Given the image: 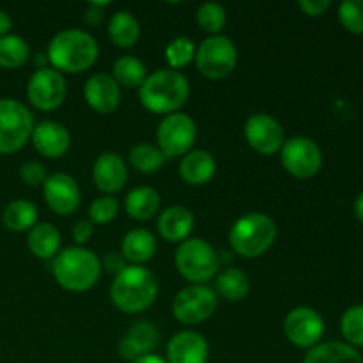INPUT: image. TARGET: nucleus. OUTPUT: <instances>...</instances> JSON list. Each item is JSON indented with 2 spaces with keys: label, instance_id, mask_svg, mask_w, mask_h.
Listing matches in <instances>:
<instances>
[{
  "label": "nucleus",
  "instance_id": "nucleus-1",
  "mask_svg": "<svg viewBox=\"0 0 363 363\" xmlns=\"http://www.w3.org/2000/svg\"><path fill=\"white\" fill-rule=\"evenodd\" d=\"M99 46L89 32L67 28L53 35L48 45V62L59 73H82L98 60Z\"/></svg>",
  "mask_w": 363,
  "mask_h": 363
},
{
  "label": "nucleus",
  "instance_id": "nucleus-2",
  "mask_svg": "<svg viewBox=\"0 0 363 363\" xmlns=\"http://www.w3.org/2000/svg\"><path fill=\"white\" fill-rule=\"evenodd\" d=\"M158 296V279L144 266H126L110 287L112 303L126 314L144 312Z\"/></svg>",
  "mask_w": 363,
  "mask_h": 363
},
{
  "label": "nucleus",
  "instance_id": "nucleus-3",
  "mask_svg": "<svg viewBox=\"0 0 363 363\" xmlns=\"http://www.w3.org/2000/svg\"><path fill=\"white\" fill-rule=\"evenodd\" d=\"M190 94V85L186 77L174 69H158L142 84L140 101L145 110L152 113L170 116L176 113Z\"/></svg>",
  "mask_w": 363,
  "mask_h": 363
},
{
  "label": "nucleus",
  "instance_id": "nucleus-4",
  "mask_svg": "<svg viewBox=\"0 0 363 363\" xmlns=\"http://www.w3.org/2000/svg\"><path fill=\"white\" fill-rule=\"evenodd\" d=\"M101 275V262L84 247H71L53 259V277L62 289L84 293L96 286Z\"/></svg>",
  "mask_w": 363,
  "mask_h": 363
},
{
  "label": "nucleus",
  "instance_id": "nucleus-5",
  "mask_svg": "<svg viewBox=\"0 0 363 363\" xmlns=\"http://www.w3.org/2000/svg\"><path fill=\"white\" fill-rule=\"evenodd\" d=\"M277 238V225L268 215L248 213L236 220L229 233V243L245 259L261 257L272 248Z\"/></svg>",
  "mask_w": 363,
  "mask_h": 363
},
{
  "label": "nucleus",
  "instance_id": "nucleus-6",
  "mask_svg": "<svg viewBox=\"0 0 363 363\" xmlns=\"http://www.w3.org/2000/svg\"><path fill=\"white\" fill-rule=\"evenodd\" d=\"M176 268L183 279L201 286L218 272V252L201 238H188L176 250Z\"/></svg>",
  "mask_w": 363,
  "mask_h": 363
},
{
  "label": "nucleus",
  "instance_id": "nucleus-7",
  "mask_svg": "<svg viewBox=\"0 0 363 363\" xmlns=\"http://www.w3.org/2000/svg\"><path fill=\"white\" fill-rule=\"evenodd\" d=\"M34 131V117L23 103L0 99V155L18 152Z\"/></svg>",
  "mask_w": 363,
  "mask_h": 363
},
{
  "label": "nucleus",
  "instance_id": "nucleus-8",
  "mask_svg": "<svg viewBox=\"0 0 363 363\" xmlns=\"http://www.w3.org/2000/svg\"><path fill=\"white\" fill-rule=\"evenodd\" d=\"M195 64L201 74L211 80L229 77L238 64V50L227 35H209L195 50Z\"/></svg>",
  "mask_w": 363,
  "mask_h": 363
},
{
  "label": "nucleus",
  "instance_id": "nucleus-9",
  "mask_svg": "<svg viewBox=\"0 0 363 363\" xmlns=\"http://www.w3.org/2000/svg\"><path fill=\"white\" fill-rule=\"evenodd\" d=\"M197 138V126L186 113H170L163 117L156 131L158 149L165 158H177L191 151Z\"/></svg>",
  "mask_w": 363,
  "mask_h": 363
},
{
  "label": "nucleus",
  "instance_id": "nucleus-10",
  "mask_svg": "<svg viewBox=\"0 0 363 363\" xmlns=\"http://www.w3.org/2000/svg\"><path fill=\"white\" fill-rule=\"evenodd\" d=\"M280 160L287 172L298 179L314 177L323 167L321 149L307 137H293L284 142Z\"/></svg>",
  "mask_w": 363,
  "mask_h": 363
},
{
  "label": "nucleus",
  "instance_id": "nucleus-11",
  "mask_svg": "<svg viewBox=\"0 0 363 363\" xmlns=\"http://www.w3.org/2000/svg\"><path fill=\"white\" fill-rule=\"evenodd\" d=\"M67 94V85L62 73L53 67H39L27 84V98L43 112L59 108Z\"/></svg>",
  "mask_w": 363,
  "mask_h": 363
},
{
  "label": "nucleus",
  "instance_id": "nucleus-12",
  "mask_svg": "<svg viewBox=\"0 0 363 363\" xmlns=\"http://www.w3.org/2000/svg\"><path fill=\"white\" fill-rule=\"evenodd\" d=\"M216 308V296L209 287L191 286L184 287L176 294L172 301L174 318L183 325H199L211 318Z\"/></svg>",
  "mask_w": 363,
  "mask_h": 363
},
{
  "label": "nucleus",
  "instance_id": "nucleus-13",
  "mask_svg": "<svg viewBox=\"0 0 363 363\" xmlns=\"http://www.w3.org/2000/svg\"><path fill=\"white\" fill-rule=\"evenodd\" d=\"M284 332L291 344L301 350H312L319 344L325 333V321L311 307H296L287 314Z\"/></svg>",
  "mask_w": 363,
  "mask_h": 363
},
{
  "label": "nucleus",
  "instance_id": "nucleus-14",
  "mask_svg": "<svg viewBox=\"0 0 363 363\" xmlns=\"http://www.w3.org/2000/svg\"><path fill=\"white\" fill-rule=\"evenodd\" d=\"M245 138L259 155H275L284 145V130L268 113H254L245 123Z\"/></svg>",
  "mask_w": 363,
  "mask_h": 363
},
{
  "label": "nucleus",
  "instance_id": "nucleus-15",
  "mask_svg": "<svg viewBox=\"0 0 363 363\" xmlns=\"http://www.w3.org/2000/svg\"><path fill=\"white\" fill-rule=\"evenodd\" d=\"M43 195L48 208L57 215H73L82 199L77 181L62 172L48 176L43 184Z\"/></svg>",
  "mask_w": 363,
  "mask_h": 363
},
{
  "label": "nucleus",
  "instance_id": "nucleus-16",
  "mask_svg": "<svg viewBox=\"0 0 363 363\" xmlns=\"http://www.w3.org/2000/svg\"><path fill=\"white\" fill-rule=\"evenodd\" d=\"M84 96L87 105L94 112L106 116V113L116 112L117 106H119L121 87L110 74L96 73L89 77V80L85 82Z\"/></svg>",
  "mask_w": 363,
  "mask_h": 363
},
{
  "label": "nucleus",
  "instance_id": "nucleus-17",
  "mask_svg": "<svg viewBox=\"0 0 363 363\" xmlns=\"http://www.w3.org/2000/svg\"><path fill=\"white\" fill-rule=\"evenodd\" d=\"M208 358V340L191 330L176 333L167 344V363H206Z\"/></svg>",
  "mask_w": 363,
  "mask_h": 363
},
{
  "label": "nucleus",
  "instance_id": "nucleus-18",
  "mask_svg": "<svg viewBox=\"0 0 363 363\" xmlns=\"http://www.w3.org/2000/svg\"><path fill=\"white\" fill-rule=\"evenodd\" d=\"M158 342L160 333L156 326L149 321H138L121 339L119 354L123 360L133 363L145 354H151L158 346Z\"/></svg>",
  "mask_w": 363,
  "mask_h": 363
},
{
  "label": "nucleus",
  "instance_id": "nucleus-19",
  "mask_svg": "<svg viewBox=\"0 0 363 363\" xmlns=\"http://www.w3.org/2000/svg\"><path fill=\"white\" fill-rule=\"evenodd\" d=\"M92 179L103 194L121 191L128 181V169L124 165V160L116 152L99 155L92 167Z\"/></svg>",
  "mask_w": 363,
  "mask_h": 363
},
{
  "label": "nucleus",
  "instance_id": "nucleus-20",
  "mask_svg": "<svg viewBox=\"0 0 363 363\" xmlns=\"http://www.w3.org/2000/svg\"><path fill=\"white\" fill-rule=\"evenodd\" d=\"M32 144L35 151L46 158H60L71 145L69 131L55 121H43L32 131Z\"/></svg>",
  "mask_w": 363,
  "mask_h": 363
},
{
  "label": "nucleus",
  "instance_id": "nucleus-21",
  "mask_svg": "<svg viewBox=\"0 0 363 363\" xmlns=\"http://www.w3.org/2000/svg\"><path fill=\"white\" fill-rule=\"evenodd\" d=\"M195 225L194 215L183 206H170L160 215L158 230L163 240L170 243H183L188 240Z\"/></svg>",
  "mask_w": 363,
  "mask_h": 363
},
{
  "label": "nucleus",
  "instance_id": "nucleus-22",
  "mask_svg": "<svg viewBox=\"0 0 363 363\" xmlns=\"http://www.w3.org/2000/svg\"><path fill=\"white\" fill-rule=\"evenodd\" d=\"M216 172V162L211 152L204 149H195L183 156L179 163L181 179L191 186H201L211 181Z\"/></svg>",
  "mask_w": 363,
  "mask_h": 363
},
{
  "label": "nucleus",
  "instance_id": "nucleus-23",
  "mask_svg": "<svg viewBox=\"0 0 363 363\" xmlns=\"http://www.w3.org/2000/svg\"><path fill=\"white\" fill-rule=\"evenodd\" d=\"M156 252V240L149 230L133 229L124 236L121 254L128 262L135 266H142L152 259Z\"/></svg>",
  "mask_w": 363,
  "mask_h": 363
},
{
  "label": "nucleus",
  "instance_id": "nucleus-24",
  "mask_svg": "<svg viewBox=\"0 0 363 363\" xmlns=\"http://www.w3.org/2000/svg\"><path fill=\"white\" fill-rule=\"evenodd\" d=\"M303 363H363L357 347L347 342H323L308 350Z\"/></svg>",
  "mask_w": 363,
  "mask_h": 363
},
{
  "label": "nucleus",
  "instance_id": "nucleus-25",
  "mask_svg": "<svg viewBox=\"0 0 363 363\" xmlns=\"http://www.w3.org/2000/svg\"><path fill=\"white\" fill-rule=\"evenodd\" d=\"M28 250L38 259H53L60 247V234L52 223L41 222L35 223L27 236Z\"/></svg>",
  "mask_w": 363,
  "mask_h": 363
},
{
  "label": "nucleus",
  "instance_id": "nucleus-26",
  "mask_svg": "<svg viewBox=\"0 0 363 363\" xmlns=\"http://www.w3.org/2000/svg\"><path fill=\"white\" fill-rule=\"evenodd\" d=\"M160 204H162V199H160L158 191L147 186L133 188L124 201L126 213L138 222L151 220L158 213Z\"/></svg>",
  "mask_w": 363,
  "mask_h": 363
},
{
  "label": "nucleus",
  "instance_id": "nucleus-27",
  "mask_svg": "<svg viewBox=\"0 0 363 363\" xmlns=\"http://www.w3.org/2000/svg\"><path fill=\"white\" fill-rule=\"evenodd\" d=\"M108 35L121 48H130L140 38V23L130 11H117L108 23Z\"/></svg>",
  "mask_w": 363,
  "mask_h": 363
},
{
  "label": "nucleus",
  "instance_id": "nucleus-28",
  "mask_svg": "<svg viewBox=\"0 0 363 363\" xmlns=\"http://www.w3.org/2000/svg\"><path fill=\"white\" fill-rule=\"evenodd\" d=\"M2 222L6 229L13 233H25L38 223V209L32 202L18 199L6 206L2 213Z\"/></svg>",
  "mask_w": 363,
  "mask_h": 363
},
{
  "label": "nucleus",
  "instance_id": "nucleus-29",
  "mask_svg": "<svg viewBox=\"0 0 363 363\" xmlns=\"http://www.w3.org/2000/svg\"><path fill=\"white\" fill-rule=\"evenodd\" d=\"M112 78L119 87L126 89H140L142 84L147 78V69H145L144 62L137 59L135 55H124L119 57L113 64Z\"/></svg>",
  "mask_w": 363,
  "mask_h": 363
},
{
  "label": "nucleus",
  "instance_id": "nucleus-30",
  "mask_svg": "<svg viewBox=\"0 0 363 363\" xmlns=\"http://www.w3.org/2000/svg\"><path fill=\"white\" fill-rule=\"evenodd\" d=\"M28 55H30V48L23 38L14 34L0 38V67L16 69L27 62Z\"/></svg>",
  "mask_w": 363,
  "mask_h": 363
},
{
  "label": "nucleus",
  "instance_id": "nucleus-31",
  "mask_svg": "<svg viewBox=\"0 0 363 363\" xmlns=\"http://www.w3.org/2000/svg\"><path fill=\"white\" fill-rule=\"evenodd\" d=\"M216 287L225 300L240 301L250 291V280L241 269L225 268L216 279Z\"/></svg>",
  "mask_w": 363,
  "mask_h": 363
},
{
  "label": "nucleus",
  "instance_id": "nucleus-32",
  "mask_svg": "<svg viewBox=\"0 0 363 363\" xmlns=\"http://www.w3.org/2000/svg\"><path fill=\"white\" fill-rule=\"evenodd\" d=\"M130 162L135 170L142 174H155L165 163V156L151 144H137L130 151Z\"/></svg>",
  "mask_w": 363,
  "mask_h": 363
},
{
  "label": "nucleus",
  "instance_id": "nucleus-33",
  "mask_svg": "<svg viewBox=\"0 0 363 363\" xmlns=\"http://www.w3.org/2000/svg\"><path fill=\"white\" fill-rule=\"evenodd\" d=\"M165 59L169 62L170 69L174 71L188 66L195 59V43L186 35H179V38L172 39L165 48Z\"/></svg>",
  "mask_w": 363,
  "mask_h": 363
},
{
  "label": "nucleus",
  "instance_id": "nucleus-34",
  "mask_svg": "<svg viewBox=\"0 0 363 363\" xmlns=\"http://www.w3.org/2000/svg\"><path fill=\"white\" fill-rule=\"evenodd\" d=\"M340 332L350 346L363 347V305H354L344 312Z\"/></svg>",
  "mask_w": 363,
  "mask_h": 363
},
{
  "label": "nucleus",
  "instance_id": "nucleus-35",
  "mask_svg": "<svg viewBox=\"0 0 363 363\" xmlns=\"http://www.w3.org/2000/svg\"><path fill=\"white\" fill-rule=\"evenodd\" d=\"M197 23L204 32L218 35L227 23V13L220 4L206 2L197 11Z\"/></svg>",
  "mask_w": 363,
  "mask_h": 363
},
{
  "label": "nucleus",
  "instance_id": "nucleus-36",
  "mask_svg": "<svg viewBox=\"0 0 363 363\" xmlns=\"http://www.w3.org/2000/svg\"><path fill=\"white\" fill-rule=\"evenodd\" d=\"M339 20L351 34H363V0H346L340 4Z\"/></svg>",
  "mask_w": 363,
  "mask_h": 363
},
{
  "label": "nucleus",
  "instance_id": "nucleus-37",
  "mask_svg": "<svg viewBox=\"0 0 363 363\" xmlns=\"http://www.w3.org/2000/svg\"><path fill=\"white\" fill-rule=\"evenodd\" d=\"M119 213V202L110 195H103V197L92 201L91 208H89V216H91L92 223H108Z\"/></svg>",
  "mask_w": 363,
  "mask_h": 363
},
{
  "label": "nucleus",
  "instance_id": "nucleus-38",
  "mask_svg": "<svg viewBox=\"0 0 363 363\" xmlns=\"http://www.w3.org/2000/svg\"><path fill=\"white\" fill-rule=\"evenodd\" d=\"M20 177L23 179L25 184H28V186H32V188L43 186V184H45V181L48 179L45 165L39 162L23 163L20 169Z\"/></svg>",
  "mask_w": 363,
  "mask_h": 363
},
{
  "label": "nucleus",
  "instance_id": "nucleus-39",
  "mask_svg": "<svg viewBox=\"0 0 363 363\" xmlns=\"http://www.w3.org/2000/svg\"><path fill=\"white\" fill-rule=\"evenodd\" d=\"M298 6L307 16H321L330 9V0H300Z\"/></svg>",
  "mask_w": 363,
  "mask_h": 363
},
{
  "label": "nucleus",
  "instance_id": "nucleus-40",
  "mask_svg": "<svg viewBox=\"0 0 363 363\" xmlns=\"http://www.w3.org/2000/svg\"><path fill=\"white\" fill-rule=\"evenodd\" d=\"M103 268L108 273L119 275L126 268V259L119 252H108V254H105V259H103Z\"/></svg>",
  "mask_w": 363,
  "mask_h": 363
},
{
  "label": "nucleus",
  "instance_id": "nucleus-41",
  "mask_svg": "<svg viewBox=\"0 0 363 363\" xmlns=\"http://www.w3.org/2000/svg\"><path fill=\"white\" fill-rule=\"evenodd\" d=\"M92 233H94V223L89 222V220H80L73 227V240L78 245H84L91 240Z\"/></svg>",
  "mask_w": 363,
  "mask_h": 363
},
{
  "label": "nucleus",
  "instance_id": "nucleus-42",
  "mask_svg": "<svg viewBox=\"0 0 363 363\" xmlns=\"http://www.w3.org/2000/svg\"><path fill=\"white\" fill-rule=\"evenodd\" d=\"M11 27H13V20H11L9 14H7L6 11L0 9V38L9 34Z\"/></svg>",
  "mask_w": 363,
  "mask_h": 363
},
{
  "label": "nucleus",
  "instance_id": "nucleus-43",
  "mask_svg": "<svg viewBox=\"0 0 363 363\" xmlns=\"http://www.w3.org/2000/svg\"><path fill=\"white\" fill-rule=\"evenodd\" d=\"M133 363H167L165 358L158 357V354H145V357L138 358V360H135Z\"/></svg>",
  "mask_w": 363,
  "mask_h": 363
},
{
  "label": "nucleus",
  "instance_id": "nucleus-44",
  "mask_svg": "<svg viewBox=\"0 0 363 363\" xmlns=\"http://www.w3.org/2000/svg\"><path fill=\"white\" fill-rule=\"evenodd\" d=\"M354 215H357V218L360 222H363V191L358 195L357 201H354Z\"/></svg>",
  "mask_w": 363,
  "mask_h": 363
}]
</instances>
